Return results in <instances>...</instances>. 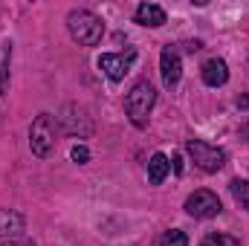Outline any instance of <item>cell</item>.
Returning a JSON list of instances; mask_svg holds the SVG:
<instances>
[{"instance_id":"6da1fadb","label":"cell","mask_w":249,"mask_h":246,"mask_svg":"<svg viewBox=\"0 0 249 246\" xmlns=\"http://www.w3.org/2000/svg\"><path fill=\"white\" fill-rule=\"evenodd\" d=\"M67 29L72 35V41H78L81 47H96L105 35V23L99 15H93L90 9H72L67 15Z\"/></svg>"},{"instance_id":"7a4b0ae2","label":"cell","mask_w":249,"mask_h":246,"mask_svg":"<svg viewBox=\"0 0 249 246\" xmlns=\"http://www.w3.org/2000/svg\"><path fill=\"white\" fill-rule=\"evenodd\" d=\"M154 105H157V90H154V84L148 78H142V81H136L130 87V93L124 99V113H127V119L136 127H145Z\"/></svg>"},{"instance_id":"3957f363","label":"cell","mask_w":249,"mask_h":246,"mask_svg":"<svg viewBox=\"0 0 249 246\" xmlns=\"http://www.w3.org/2000/svg\"><path fill=\"white\" fill-rule=\"evenodd\" d=\"M55 133H58V127H55V119L50 116V113H41L32 127H29V148H32V154L38 157V159H47L50 154H53V148H55Z\"/></svg>"},{"instance_id":"277c9868","label":"cell","mask_w":249,"mask_h":246,"mask_svg":"<svg viewBox=\"0 0 249 246\" xmlns=\"http://www.w3.org/2000/svg\"><path fill=\"white\" fill-rule=\"evenodd\" d=\"M186 151H188V157L194 159V165H197L200 171H209V174L220 171V168H223V162H226V154H223L220 148H214V145L203 142V139H188Z\"/></svg>"},{"instance_id":"5b68a950","label":"cell","mask_w":249,"mask_h":246,"mask_svg":"<svg viewBox=\"0 0 249 246\" xmlns=\"http://www.w3.org/2000/svg\"><path fill=\"white\" fill-rule=\"evenodd\" d=\"M186 211L191 214V217H197V220H209V217H217V214L223 211V206H220V200H217V194H214V191L200 188V191L188 194Z\"/></svg>"},{"instance_id":"8992f818","label":"cell","mask_w":249,"mask_h":246,"mask_svg":"<svg viewBox=\"0 0 249 246\" xmlns=\"http://www.w3.org/2000/svg\"><path fill=\"white\" fill-rule=\"evenodd\" d=\"M133 61H136V50L127 47L124 53H105V55L99 58V67H102V72H105L110 81H122L124 75L130 72Z\"/></svg>"},{"instance_id":"52a82bcc","label":"cell","mask_w":249,"mask_h":246,"mask_svg":"<svg viewBox=\"0 0 249 246\" xmlns=\"http://www.w3.org/2000/svg\"><path fill=\"white\" fill-rule=\"evenodd\" d=\"M61 127L70 133V136H78V139H87V136L93 133V122H90L87 110H84V107H78V105H64Z\"/></svg>"},{"instance_id":"ba28073f","label":"cell","mask_w":249,"mask_h":246,"mask_svg":"<svg viewBox=\"0 0 249 246\" xmlns=\"http://www.w3.org/2000/svg\"><path fill=\"white\" fill-rule=\"evenodd\" d=\"M26 232V220L23 214H18L15 209H0V246L18 244Z\"/></svg>"},{"instance_id":"9c48e42d","label":"cell","mask_w":249,"mask_h":246,"mask_svg":"<svg viewBox=\"0 0 249 246\" xmlns=\"http://www.w3.org/2000/svg\"><path fill=\"white\" fill-rule=\"evenodd\" d=\"M160 72H162V84L165 87H174L183 75V61H180V53L177 47H162V55H160Z\"/></svg>"},{"instance_id":"30bf717a","label":"cell","mask_w":249,"mask_h":246,"mask_svg":"<svg viewBox=\"0 0 249 246\" xmlns=\"http://www.w3.org/2000/svg\"><path fill=\"white\" fill-rule=\"evenodd\" d=\"M200 75H203V81H206L209 87H220V84L229 81V67H226L223 58H209V61L203 64Z\"/></svg>"},{"instance_id":"8fae6325","label":"cell","mask_w":249,"mask_h":246,"mask_svg":"<svg viewBox=\"0 0 249 246\" xmlns=\"http://www.w3.org/2000/svg\"><path fill=\"white\" fill-rule=\"evenodd\" d=\"M133 20H136L139 26H162V23H165V9L157 6V3H139Z\"/></svg>"},{"instance_id":"7c38bea8","label":"cell","mask_w":249,"mask_h":246,"mask_svg":"<svg viewBox=\"0 0 249 246\" xmlns=\"http://www.w3.org/2000/svg\"><path fill=\"white\" fill-rule=\"evenodd\" d=\"M168 171H171L168 157H165V154H154L151 162H148V180H151V185H160L168 177Z\"/></svg>"},{"instance_id":"4fadbf2b","label":"cell","mask_w":249,"mask_h":246,"mask_svg":"<svg viewBox=\"0 0 249 246\" xmlns=\"http://www.w3.org/2000/svg\"><path fill=\"white\" fill-rule=\"evenodd\" d=\"M9 61H12V44H3V55H0V96L9 93Z\"/></svg>"},{"instance_id":"5bb4252c","label":"cell","mask_w":249,"mask_h":246,"mask_svg":"<svg viewBox=\"0 0 249 246\" xmlns=\"http://www.w3.org/2000/svg\"><path fill=\"white\" fill-rule=\"evenodd\" d=\"M229 191H232V197H235L244 209H249V180H232V183H229Z\"/></svg>"},{"instance_id":"9a60e30c","label":"cell","mask_w":249,"mask_h":246,"mask_svg":"<svg viewBox=\"0 0 249 246\" xmlns=\"http://www.w3.org/2000/svg\"><path fill=\"white\" fill-rule=\"evenodd\" d=\"M160 246H188V238H186V232H180V229H168V232H162Z\"/></svg>"},{"instance_id":"2e32d148","label":"cell","mask_w":249,"mask_h":246,"mask_svg":"<svg viewBox=\"0 0 249 246\" xmlns=\"http://www.w3.org/2000/svg\"><path fill=\"white\" fill-rule=\"evenodd\" d=\"M200 246H241V241L232 235H209V238H203Z\"/></svg>"},{"instance_id":"e0dca14e","label":"cell","mask_w":249,"mask_h":246,"mask_svg":"<svg viewBox=\"0 0 249 246\" xmlns=\"http://www.w3.org/2000/svg\"><path fill=\"white\" fill-rule=\"evenodd\" d=\"M70 157H72L75 162H87V159H90V151H87L84 145H75V148L70 151Z\"/></svg>"},{"instance_id":"ac0fdd59","label":"cell","mask_w":249,"mask_h":246,"mask_svg":"<svg viewBox=\"0 0 249 246\" xmlns=\"http://www.w3.org/2000/svg\"><path fill=\"white\" fill-rule=\"evenodd\" d=\"M174 174H183V159L180 157H174Z\"/></svg>"},{"instance_id":"d6986e66","label":"cell","mask_w":249,"mask_h":246,"mask_svg":"<svg viewBox=\"0 0 249 246\" xmlns=\"http://www.w3.org/2000/svg\"><path fill=\"white\" fill-rule=\"evenodd\" d=\"M244 136H247V139H249V127H244Z\"/></svg>"},{"instance_id":"ffe728a7","label":"cell","mask_w":249,"mask_h":246,"mask_svg":"<svg viewBox=\"0 0 249 246\" xmlns=\"http://www.w3.org/2000/svg\"><path fill=\"white\" fill-rule=\"evenodd\" d=\"M20 246H35V244H20Z\"/></svg>"}]
</instances>
